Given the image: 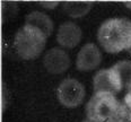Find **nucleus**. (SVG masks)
Instances as JSON below:
<instances>
[{
    "label": "nucleus",
    "mask_w": 131,
    "mask_h": 122,
    "mask_svg": "<svg viewBox=\"0 0 131 122\" xmlns=\"http://www.w3.org/2000/svg\"><path fill=\"white\" fill-rule=\"evenodd\" d=\"M57 96L60 104L66 107H78L86 96L85 86L75 78H66L57 88Z\"/></svg>",
    "instance_id": "obj_4"
},
{
    "label": "nucleus",
    "mask_w": 131,
    "mask_h": 122,
    "mask_svg": "<svg viewBox=\"0 0 131 122\" xmlns=\"http://www.w3.org/2000/svg\"><path fill=\"white\" fill-rule=\"evenodd\" d=\"M64 10L68 15L72 17H80L86 15L92 8V4H84V2H67L64 4Z\"/></svg>",
    "instance_id": "obj_11"
},
{
    "label": "nucleus",
    "mask_w": 131,
    "mask_h": 122,
    "mask_svg": "<svg viewBox=\"0 0 131 122\" xmlns=\"http://www.w3.org/2000/svg\"><path fill=\"white\" fill-rule=\"evenodd\" d=\"M86 116L95 122H121L125 118L123 103L114 94L94 93L86 104Z\"/></svg>",
    "instance_id": "obj_2"
},
{
    "label": "nucleus",
    "mask_w": 131,
    "mask_h": 122,
    "mask_svg": "<svg viewBox=\"0 0 131 122\" xmlns=\"http://www.w3.org/2000/svg\"><path fill=\"white\" fill-rule=\"evenodd\" d=\"M81 122H95V121H92V120H88V119H85V120H83Z\"/></svg>",
    "instance_id": "obj_15"
},
{
    "label": "nucleus",
    "mask_w": 131,
    "mask_h": 122,
    "mask_svg": "<svg viewBox=\"0 0 131 122\" xmlns=\"http://www.w3.org/2000/svg\"><path fill=\"white\" fill-rule=\"evenodd\" d=\"M102 52L94 43H87L79 50L76 57V68L79 71L94 70L102 62Z\"/></svg>",
    "instance_id": "obj_7"
},
{
    "label": "nucleus",
    "mask_w": 131,
    "mask_h": 122,
    "mask_svg": "<svg viewBox=\"0 0 131 122\" xmlns=\"http://www.w3.org/2000/svg\"><path fill=\"white\" fill-rule=\"evenodd\" d=\"M49 35L39 27L25 23L14 37V48L24 60H33L44 51Z\"/></svg>",
    "instance_id": "obj_3"
},
{
    "label": "nucleus",
    "mask_w": 131,
    "mask_h": 122,
    "mask_svg": "<svg viewBox=\"0 0 131 122\" xmlns=\"http://www.w3.org/2000/svg\"><path fill=\"white\" fill-rule=\"evenodd\" d=\"M124 6L127 7V8H129V9H131V2H125Z\"/></svg>",
    "instance_id": "obj_13"
},
{
    "label": "nucleus",
    "mask_w": 131,
    "mask_h": 122,
    "mask_svg": "<svg viewBox=\"0 0 131 122\" xmlns=\"http://www.w3.org/2000/svg\"><path fill=\"white\" fill-rule=\"evenodd\" d=\"M123 107L125 111V116L131 120V88L127 91V94L123 97Z\"/></svg>",
    "instance_id": "obj_12"
},
{
    "label": "nucleus",
    "mask_w": 131,
    "mask_h": 122,
    "mask_svg": "<svg viewBox=\"0 0 131 122\" xmlns=\"http://www.w3.org/2000/svg\"><path fill=\"white\" fill-rule=\"evenodd\" d=\"M121 122H131V120H130V119H128L127 116H125V118H124V119H123V120H122Z\"/></svg>",
    "instance_id": "obj_14"
},
{
    "label": "nucleus",
    "mask_w": 131,
    "mask_h": 122,
    "mask_svg": "<svg viewBox=\"0 0 131 122\" xmlns=\"http://www.w3.org/2000/svg\"><path fill=\"white\" fill-rule=\"evenodd\" d=\"M93 85H94V93L104 92L115 95L123 89V85L118 74L112 67L108 69L98 70L93 78Z\"/></svg>",
    "instance_id": "obj_5"
},
{
    "label": "nucleus",
    "mask_w": 131,
    "mask_h": 122,
    "mask_svg": "<svg viewBox=\"0 0 131 122\" xmlns=\"http://www.w3.org/2000/svg\"><path fill=\"white\" fill-rule=\"evenodd\" d=\"M128 52H129V54H130V56H131V49H130V50H129V51H128Z\"/></svg>",
    "instance_id": "obj_16"
},
{
    "label": "nucleus",
    "mask_w": 131,
    "mask_h": 122,
    "mask_svg": "<svg viewBox=\"0 0 131 122\" xmlns=\"http://www.w3.org/2000/svg\"><path fill=\"white\" fill-rule=\"evenodd\" d=\"M43 66L51 75H61L70 67V57L63 49L52 48L43 57Z\"/></svg>",
    "instance_id": "obj_6"
},
{
    "label": "nucleus",
    "mask_w": 131,
    "mask_h": 122,
    "mask_svg": "<svg viewBox=\"0 0 131 122\" xmlns=\"http://www.w3.org/2000/svg\"><path fill=\"white\" fill-rule=\"evenodd\" d=\"M83 31L75 21L68 20L59 26L57 32V42L63 49H75L80 43Z\"/></svg>",
    "instance_id": "obj_8"
},
{
    "label": "nucleus",
    "mask_w": 131,
    "mask_h": 122,
    "mask_svg": "<svg viewBox=\"0 0 131 122\" xmlns=\"http://www.w3.org/2000/svg\"><path fill=\"white\" fill-rule=\"evenodd\" d=\"M25 23L32 24V25L39 27L43 32L50 36L53 32V21L46 14L41 12H32L26 16Z\"/></svg>",
    "instance_id": "obj_9"
},
{
    "label": "nucleus",
    "mask_w": 131,
    "mask_h": 122,
    "mask_svg": "<svg viewBox=\"0 0 131 122\" xmlns=\"http://www.w3.org/2000/svg\"><path fill=\"white\" fill-rule=\"evenodd\" d=\"M97 41L107 53H119L131 49V20L114 17L104 20L97 31Z\"/></svg>",
    "instance_id": "obj_1"
},
{
    "label": "nucleus",
    "mask_w": 131,
    "mask_h": 122,
    "mask_svg": "<svg viewBox=\"0 0 131 122\" xmlns=\"http://www.w3.org/2000/svg\"><path fill=\"white\" fill-rule=\"evenodd\" d=\"M118 74L120 80H121L123 88L128 89L131 88V61L129 60H121L118 61L112 66Z\"/></svg>",
    "instance_id": "obj_10"
}]
</instances>
